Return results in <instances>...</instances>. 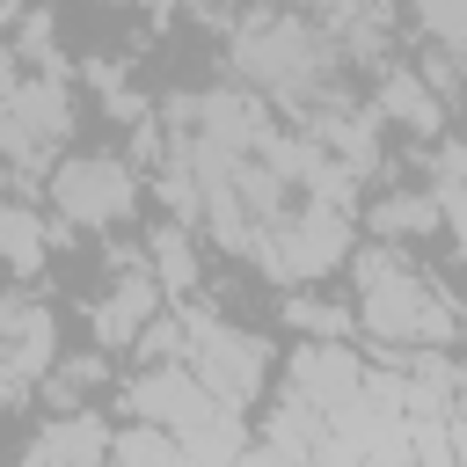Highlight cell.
<instances>
[{"mask_svg": "<svg viewBox=\"0 0 467 467\" xmlns=\"http://www.w3.org/2000/svg\"><path fill=\"white\" fill-rule=\"evenodd\" d=\"M161 306H168V292H161V277L146 270V241H139V248H109V277H102L95 299H88V336H95V350H131Z\"/></svg>", "mask_w": 467, "mask_h": 467, "instance_id": "obj_7", "label": "cell"}, {"mask_svg": "<svg viewBox=\"0 0 467 467\" xmlns=\"http://www.w3.org/2000/svg\"><path fill=\"white\" fill-rule=\"evenodd\" d=\"M146 270L161 277V292H175V299H190V292L204 285V255H197V226H190V219H161V226L146 234Z\"/></svg>", "mask_w": 467, "mask_h": 467, "instance_id": "obj_15", "label": "cell"}, {"mask_svg": "<svg viewBox=\"0 0 467 467\" xmlns=\"http://www.w3.org/2000/svg\"><path fill=\"white\" fill-rule=\"evenodd\" d=\"M226 66H234L241 88H255L263 102H285L292 117L343 95V88H336V80H343V51H336V36H328L306 7H299V15L277 7V0L241 7L234 36H226Z\"/></svg>", "mask_w": 467, "mask_h": 467, "instance_id": "obj_2", "label": "cell"}, {"mask_svg": "<svg viewBox=\"0 0 467 467\" xmlns=\"http://www.w3.org/2000/svg\"><path fill=\"white\" fill-rule=\"evenodd\" d=\"M219 409H226V401H219V394H212L190 365H139V372L124 379V416L161 423V431H175V438L204 431Z\"/></svg>", "mask_w": 467, "mask_h": 467, "instance_id": "obj_8", "label": "cell"}, {"mask_svg": "<svg viewBox=\"0 0 467 467\" xmlns=\"http://www.w3.org/2000/svg\"><path fill=\"white\" fill-rule=\"evenodd\" d=\"M409 22L431 51H452L467 58V0H409Z\"/></svg>", "mask_w": 467, "mask_h": 467, "instance_id": "obj_20", "label": "cell"}, {"mask_svg": "<svg viewBox=\"0 0 467 467\" xmlns=\"http://www.w3.org/2000/svg\"><path fill=\"white\" fill-rule=\"evenodd\" d=\"M365 234L372 241H394V248H416V241H431V234H445V204H438V190L431 182H394V190H379L372 197V212H365Z\"/></svg>", "mask_w": 467, "mask_h": 467, "instance_id": "obj_13", "label": "cell"}, {"mask_svg": "<svg viewBox=\"0 0 467 467\" xmlns=\"http://www.w3.org/2000/svg\"><path fill=\"white\" fill-rule=\"evenodd\" d=\"M182 306V321H190V372L226 401V409H255L263 394H270V365H277V350L255 336V328H241V321H226V314H212V306H197V292L190 299H175Z\"/></svg>", "mask_w": 467, "mask_h": 467, "instance_id": "obj_5", "label": "cell"}, {"mask_svg": "<svg viewBox=\"0 0 467 467\" xmlns=\"http://www.w3.org/2000/svg\"><path fill=\"white\" fill-rule=\"evenodd\" d=\"M431 175L467 190V131H445V139H438V161H431Z\"/></svg>", "mask_w": 467, "mask_h": 467, "instance_id": "obj_22", "label": "cell"}, {"mask_svg": "<svg viewBox=\"0 0 467 467\" xmlns=\"http://www.w3.org/2000/svg\"><path fill=\"white\" fill-rule=\"evenodd\" d=\"M7 36H15V51H22L29 73H66V58H58V15L51 7H22Z\"/></svg>", "mask_w": 467, "mask_h": 467, "instance_id": "obj_19", "label": "cell"}, {"mask_svg": "<svg viewBox=\"0 0 467 467\" xmlns=\"http://www.w3.org/2000/svg\"><path fill=\"white\" fill-rule=\"evenodd\" d=\"M73 139V88L66 73H29L15 95H0V161H7V190L15 197H44L58 153Z\"/></svg>", "mask_w": 467, "mask_h": 467, "instance_id": "obj_3", "label": "cell"}, {"mask_svg": "<svg viewBox=\"0 0 467 467\" xmlns=\"http://www.w3.org/2000/svg\"><path fill=\"white\" fill-rule=\"evenodd\" d=\"M22 80H29V66H22V51H15V36L0 29V95H15Z\"/></svg>", "mask_w": 467, "mask_h": 467, "instance_id": "obj_23", "label": "cell"}, {"mask_svg": "<svg viewBox=\"0 0 467 467\" xmlns=\"http://www.w3.org/2000/svg\"><path fill=\"white\" fill-rule=\"evenodd\" d=\"M109 438H117L109 416H95V409H51L36 423V438L22 445L15 467H102L109 460Z\"/></svg>", "mask_w": 467, "mask_h": 467, "instance_id": "obj_11", "label": "cell"}, {"mask_svg": "<svg viewBox=\"0 0 467 467\" xmlns=\"http://www.w3.org/2000/svg\"><path fill=\"white\" fill-rule=\"evenodd\" d=\"M109 460H117V467H182V438L131 416V423L109 438Z\"/></svg>", "mask_w": 467, "mask_h": 467, "instance_id": "obj_18", "label": "cell"}, {"mask_svg": "<svg viewBox=\"0 0 467 467\" xmlns=\"http://www.w3.org/2000/svg\"><path fill=\"white\" fill-rule=\"evenodd\" d=\"M29 0H0V29H15V15H22Z\"/></svg>", "mask_w": 467, "mask_h": 467, "instance_id": "obj_26", "label": "cell"}, {"mask_svg": "<svg viewBox=\"0 0 467 467\" xmlns=\"http://www.w3.org/2000/svg\"><path fill=\"white\" fill-rule=\"evenodd\" d=\"M15 204H22V197H15L7 182H0V241H7V226H15Z\"/></svg>", "mask_w": 467, "mask_h": 467, "instance_id": "obj_25", "label": "cell"}, {"mask_svg": "<svg viewBox=\"0 0 467 467\" xmlns=\"http://www.w3.org/2000/svg\"><path fill=\"white\" fill-rule=\"evenodd\" d=\"M285 321L299 328V336H350L358 328V306L350 299H314V292H285Z\"/></svg>", "mask_w": 467, "mask_h": 467, "instance_id": "obj_21", "label": "cell"}, {"mask_svg": "<svg viewBox=\"0 0 467 467\" xmlns=\"http://www.w3.org/2000/svg\"><path fill=\"white\" fill-rule=\"evenodd\" d=\"M241 445H248L241 409H219L204 431H190V438H182V467H234V460H241Z\"/></svg>", "mask_w": 467, "mask_h": 467, "instance_id": "obj_17", "label": "cell"}, {"mask_svg": "<svg viewBox=\"0 0 467 467\" xmlns=\"http://www.w3.org/2000/svg\"><path fill=\"white\" fill-rule=\"evenodd\" d=\"M350 306H358V336L379 343L387 365H401L409 350H452L467 336V306L445 292L438 270L416 263V248L394 241H365L350 248Z\"/></svg>", "mask_w": 467, "mask_h": 467, "instance_id": "obj_1", "label": "cell"}, {"mask_svg": "<svg viewBox=\"0 0 467 467\" xmlns=\"http://www.w3.org/2000/svg\"><path fill=\"white\" fill-rule=\"evenodd\" d=\"M0 358H7L29 387H44V372L66 358V350H58V314H51L36 292H22V285L0 292Z\"/></svg>", "mask_w": 467, "mask_h": 467, "instance_id": "obj_10", "label": "cell"}, {"mask_svg": "<svg viewBox=\"0 0 467 467\" xmlns=\"http://www.w3.org/2000/svg\"><path fill=\"white\" fill-rule=\"evenodd\" d=\"M234 467H299V460H292V452H277V445H263V438H248Z\"/></svg>", "mask_w": 467, "mask_h": 467, "instance_id": "obj_24", "label": "cell"}, {"mask_svg": "<svg viewBox=\"0 0 467 467\" xmlns=\"http://www.w3.org/2000/svg\"><path fill=\"white\" fill-rule=\"evenodd\" d=\"M365 350H350V336H306V343H292L285 350V387H299L306 401H321L328 416L365 387Z\"/></svg>", "mask_w": 467, "mask_h": 467, "instance_id": "obj_9", "label": "cell"}, {"mask_svg": "<svg viewBox=\"0 0 467 467\" xmlns=\"http://www.w3.org/2000/svg\"><path fill=\"white\" fill-rule=\"evenodd\" d=\"M146 182L124 153H58L51 182H44V212L73 234H102V226H124L139 212Z\"/></svg>", "mask_w": 467, "mask_h": 467, "instance_id": "obj_6", "label": "cell"}, {"mask_svg": "<svg viewBox=\"0 0 467 467\" xmlns=\"http://www.w3.org/2000/svg\"><path fill=\"white\" fill-rule=\"evenodd\" d=\"M263 445H277V452H292V460L306 467V460L328 445V409L306 401L299 387H277L270 409H263Z\"/></svg>", "mask_w": 467, "mask_h": 467, "instance_id": "obj_14", "label": "cell"}, {"mask_svg": "<svg viewBox=\"0 0 467 467\" xmlns=\"http://www.w3.org/2000/svg\"><path fill=\"white\" fill-rule=\"evenodd\" d=\"M372 109H379L394 131H409V139H445V102H438V88H431L409 58H387V66H379Z\"/></svg>", "mask_w": 467, "mask_h": 467, "instance_id": "obj_12", "label": "cell"}, {"mask_svg": "<svg viewBox=\"0 0 467 467\" xmlns=\"http://www.w3.org/2000/svg\"><path fill=\"white\" fill-rule=\"evenodd\" d=\"M102 379H109V350H80V358H58V365L44 372V387H36V394H44L51 409H88L80 394H95Z\"/></svg>", "mask_w": 467, "mask_h": 467, "instance_id": "obj_16", "label": "cell"}, {"mask_svg": "<svg viewBox=\"0 0 467 467\" xmlns=\"http://www.w3.org/2000/svg\"><path fill=\"white\" fill-rule=\"evenodd\" d=\"M350 248H358V212L350 204H321V197H299L263 241H255V255L248 263H263V277L270 285H314V277H328V270H343L350 263Z\"/></svg>", "mask_w": 467, "mask_h": 467, "instance_id": "obj_4", "label": "cell"}, {"mask_svg": "<svg viewBox=\"0 0 467 467\" xmlns=\"http://www.w3.org/2000/svg\"><path fill=\"white\" fill-rule=\"evenodd\" d=\"M102 467H117V460H102Z\"/></svg>", "mask_w": 467, "mask_h": 467, "instance_id": "obj_27", "label": "cell"}]
</instances>
